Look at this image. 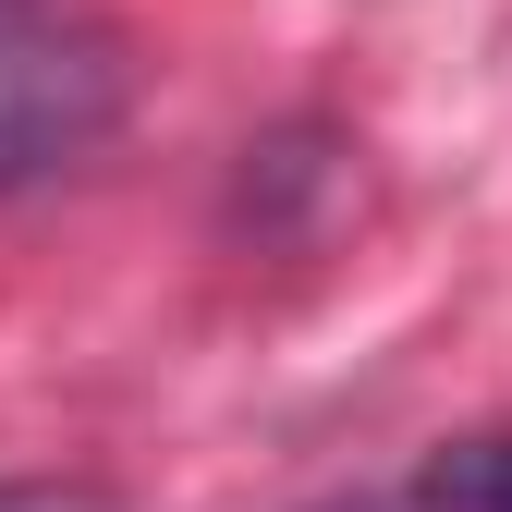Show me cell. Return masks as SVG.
<instances>
[{
  "label": "cell",
  "mask_w": 512,
  "mask_h": 512,
  "mask_svg": "<svg viewBox=\"0 0 512 512\" xmlns=\"http://www.w3.org/2000/svg\"><path fill=\"white\" fill-rule=\"evenodd\" d=\"M110 122H122V49L110 37L0 13V183H37L61 159L110 147Z\"/></svg>",
  "instance_id": "6da1fadb"
},
{
  "label": "cell",
  "mask_w": 512,
  "mask_h": 512,
  "mask_svg": "<svg viewBox=\"0 0 512 512\" xmlns=\"http://www.w3.org/2000/svg\"><path fill=\"white\" fill-rule=\"evenodd\" d=\"M415 500H427V512H512V427L452 439V452L415 476Z\"/></svg>",
  "instance_id": "7a4b0ae2"
},
{
  "label": "cell",
  "mask_w": 512,
  "mask_h": 512,
  "mask_svg": "<svg viewBox=\"0 0 512 512\" xmlns=\"http://www.w3.org/2000/svg\"><path fill=\"white\" fill-rule=\"evenodd\" d=\"M0 512H110L98 488H0Z\"/></svg>",
  "instance_id": "3957f363"
},
{
  "label": "cell",
  "mask_w": 512,
  "mask_h": 512,
  "mask_svg": "<svg viewBox=\"0 0 512 512\" xmlns=\"http://www.w3.org/2000/svg\"><path fill=\"white\" fill-rule=\"evenodd\" d=\"M317 512H427V500H317Z\"/></svg>",
  "instance_id": "277c9868"
},
{
  "label": "cell",
  "mask_w": 512,
  "mask_h": 512,
  "mask_svg": "<svg viewBox=\"0 0 512 512\" xmlns=\"http://www.w3.org/2000/svg\"><path fill=\"white\" fill-rule=\"evenodd\" d=\"M0 13H13V0H0Z\"/></svg>",
  "instance_id": "5b68a950"
}]
</instances>
